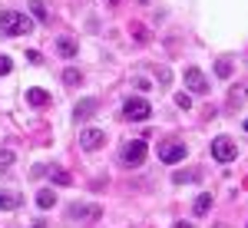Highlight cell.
<instances>
[{"label": "cell", "mask_w": 248, "mask_h": 228, "mask_svg": "<svg viewBox=\"0 0 248 228\" xmlns=\"http://www.w3.org/2000/svg\"><path fill=\"white\" fill-rule=\"evenodd\" d=\"M33 30V20L17 14V10H3L0 14V33H7V37H23V33H30Z\"/></svg>", "instance_id": "6da1fadb"}, {"label": "cell", "mask_w": 248, "mask_h": 228, "mask_svg": "<svg viewBox=\"0 0 248 228\" xmlns=\"http://www.w3.org/2000/svg\"><path fill=\"white\" fill-rule=\"evenodd\" d=\"M172 179H175V182H179V185H182V182H195V179H199V175H195V172H175V175H172Z\"/></svg>", "instance_id": "7402d4cb"}, {"label": "cell", "mask_w": 248, "mask_h": 228, "mask_svg": "<svg viewBox=\"0 0 248 228\" xmlns=\"http://www.w3.org/2000/svg\"><path fill=\"white\" fill-rule=\"evenodd\" d=\"M53 202H57L53 189H40L37 192V205H40V209H53Z\"/></svg>", "instance_id": "5bb4252c"}, {"label": "cell", "mask_w": 248, "mask_h": 228, "mask_svg": "<svg viewBox=\"0 0 248 228\" xmlns=\"http://www.w3.org/2000/svg\"><path fill=\"white\" fill-rule=\"evenodd\" d=\"M209 209H212V195H209V192H202V195H199V198L192 202V212H195V215L202 218V215H209Z\"/></svg>", "instance_id": "4fadbf2b"}, {"label": "cell", "mask_w": 248, "mask_h": 228, "mask_svg": "<svg viewBox=\"0 0 248 228\" xmlns=\"http://www.w3.org/2000/svg\"><path fill=\"white\" fill-rule=\"evenodd\" d=\"M57 50H60V57L73 60V57H77V53H79V43H77V40H70V37H63V40H60V43H57Z\"/></svg>", "instance_id": "7c38bea8"}, {"label": "cell", "mask_w": 248, "mask_h": 228, "mask_svg": "<svg viewBox=\"0 0 248 228\" xmlns=\"http://www.w3.org/2000/svg\"><path fill=\"white\" fill-rule=\"evenodd\" d=\"M123 116H126L129 122H146V119L153 116V106H149L142 96H129V99L123 103Z\"/></svg>", "instance_id": "7a4b0ae2"}, {"label": "cell", "mask_w": 248, "mask_h": 228, "mask_svg": "<svg viewBox=\"0 0 248 228\" xmlns=\"http://www.w3.org/2000/svg\"><path fill=\"white\" fill-rule=\"evenodd\" d=\"M27 103H30V106H37V109H43V106L50 103V93H46V90H40V86H33V90H27Z\"/></svg>", "instance_id": "8fae6325"}, {"label": "cell", "mask_w": 248, "mask_h": 228, "mask_svg": "<svg viewBox=\"0 0 248 228\" xmlns=\"http://www.w3.org/2000/svg\"><path fill=\"white\" fill-rule=\"evenodd\" d=\"M172 228H192V225H189V222H175Z\"/></svg>", "instance_id": "484cf974"}, {"label": "cell", "mask_w": 248, "mask_h": 228, "mask_svg": "<svg viewBox=\"0 0 248 228\" xmlns=\"http://www.w3.org/2000/svg\"><path fill=\"white\" fill-rule=\"evenodd\" d=\"M212 159H218L222 166H229V162L238 159V146L232 142L229 136H215V139H212Z\"/></svg>", "instance_id": "3957f363"}, {"label": "cell", "mask_w": 248, "mask_h": 228, "mask_svg": "<svg viewBox=\"0 0 248 228\" xmlns=\"http://www.w3.org/2000/svg\"><path fill=\"white\" fill-rule=\"evenodd\" d=\"M66 215H70L73 222H99L103 209H99L96 202H77V205H70V209H66Z\"/></svg>", "instance_id": "277c9868"}, {"label": "cell", "mask_w": 248, "mask_h": 228, "mask_svg": "<svg viewBox=\"0 0 248 228\" xmlns=\"http://www.w3.org/2000/svg\"><path fill=\"white\" fill-rule=\"evenodd\" d=\"M129 33H133V40H139V43H149V40H153V33H149L142 23H129Z\"/></svg>", "instance_id": "9a60e30c"}, {"label": "cell", "mask_w": 248, "mask_h": 228, "mask_svg": "<svg viewBox=\"0 0 248 228\" xmlns=\"http://www.w3.org/2000/svg\"><path fill=\"white\" fill-rule=\"evenodd\" d=\"M17 202H20V198L14 195V192H0V209H3V212H14V209H17Z\"/></svg>", "instance_id": "ac0fdd59"}, {"label": "cell", "mask_w": 248, "mask_h": 228, "mask_svg": "<svg viewBox=\"0 0 248 228\" xmlns=\"http://www.w3.org/2000/svg\"><path fill=\"white\" fill-rule=\"evenodd\" d=\"M175 103H179L182 109H189V106H192V96H189V93H182V96H175Z\"/></svg>", "instance_id": "d4e9b609"}, {"label": "cell", "mask_w": 248, "mask_h": 228, "mask_svg": "<svg viewBox=\"0 0 248 228\" xmlns=\"http://www.w3.org/2000/svg\"><path fill=\"white\" fill-rule=\"evenodd\" d=\"M186 142H166L162 149H159V162H166V166H175V162H182L186 159Z\"/></svg>", "instance_id": "8992f818"}, {"label": "cell", "mask_w": 248, "mask_h": 228, "mask_svg": "<svg viewBox=\"0 0 248 228\" xmlns=\"http://www.w3.org/2000/svg\"><path fill=\"white\" fill-rule=\"evenodd\" d=\"M30 14L40 20V23H46L50 20V14H46V7H43V0H30Z\"/></svg>", "instance_id": "e0dca14e"}, {"label": "cell", "mask_w": 248, "mask_h": 228, "mask_svg": "<svg viewBox=\"0 0 248 228\" xmlns=\"http://www.w3.org/2000/svg\"><path fill=\"white\" fill-rule=\"evenodd\" d=\"M0 166H3V169L14 166V152H10V149H0Z\"/></svg>", "instance_id": "603a6c76"}, {"label": "cell", "mask_w": 248, "mask_h": 228, "mask_svg": "<svg viewBox=\"0 0 248 228\" xmlns=\"http://www.w3.org/2000/svg\"><path fill=\"white\" fill-rule=\"evenodd\" d=\"M14 70V63H10V57H0V76H7Z\"/></svg>", "instance_id": "cb8c5ba5"}, {"label": "cell", "mask_w": 248, "mask_h": 228, "mask_svg": "<svg viewBox=\"0 0 248 228\" xmlns=\"http://www.w3.org/2000/svg\"><path fill=\"white\" fill-rule=\"evenodd\" d=\"M186 90H192V93H209V79H205V73L202 70H195V66H189L186 70Z\"/></svg>", "instance_id": "52a82bcc"}, {"label": "cell", "mask_w": 248, "mask_h": 228, "mask_svg": "<svg viewBox=\"0 0 248 228\" xmlns=\"http://www.w3.org/2000/svg\"><path fill=\"white\" fill-rule=\"evenodd\" d=\"M155 83H159V86H169V83H172V73L166 70V66H159V70H155Z\"/></svg>", "instance_id": "44dd1931"}, {"label": "cell", "mask_w": 248, "mask_h": 228, "mask_svg": "<svg viewBox=\"0 0 248 228\" xmlns=\"http://www.w3.org/2000/svg\"><path fill=\"white\" fill-rule=\"evenodd\" d=\"M245 99H248V86H245V83L232 86V93H229V109H238V106H245Z\"/></svg>", "instance_id": "30bf717a"}, {"label": "cell", "mask_w": 248, "mask_h": 228, "mask_svg": "<svg viewBox=\"0 0 248 228\" xmlns=\"http://www.w3.org/2000/svg\"><path fill=\"white\" fill-rule=\"evenodd\" d=\"M79 146H83V149H99V146H106V133H103V129H83V133H79Z\"/></svg>", "instance_id": "ba28073f"}, {"label": "cell", "mask_w": 248, "mask_h": 228, "mask_svg": "<svg viewBox=\"0 0 248 228\" xmlns=\"http://www.w3.org/2000/svg\"><path fill=\"white\" fill-rule=\"evenodd\" d=\"M63 83H66V86H79V83H83V73L70 66V70H63Z\"/></svg>", "instance_id": "d6986e66"}, {"label": "cell", "mask_w": 248, "mask_h": 228, "mask_svg": "<svg viewBox=\"0 0 248 228\" xmlns=\"http://www.w3.org/2000/svg\"><path fill=\"white\" fill-rule=\"evenodd\" d=\"M245 133H248V119H245Z\"/></svg>", "instance_id": "4316f807"}, {"label": "cell", "mask_w": 248, "mask_h": 228, "mask_svg": "<svg viewBox=\"0 0 248 228\" xmlns=\"http://www.w3.org/2000/svg\"><path fill=\"white\" fill-rule=\"evenodd\" d=\"M96 109H99V99H93V96H90V99H83V103L77 106L73 119H77V122H86V119H90V116H93Z\"/></svg>", "instance_id": "9c48e42d"}, {"label": "cell", "mask_w": 248, "mask_h": 228, "mask_svg": "<svg viewBox=\"0 0 248 228\" xmlns=\"http://www.w3.org/2000/svg\"><path fill=\"white\" fill-rule=\"evenodd\" d=\"M50 179H53L57 185H70V182H73V179H70V172L60 169V166H50Z\"/></svg>", "instance_id": "2e32d148"}, {"label": "cell", "mask_w": 248, "mask_h": 228, "mask_svg": "<svg viewBox=\"0 0 248 228\" xmlns=\"http://www.w3.org/2000/svg\"><path fill=\"white\" fill-rule=\"evenodd\" d=\"M33 228H43V225H33Z\"/></svg>", "instance_id": "f1b7e54d"}, {"label": "cell", "mask_w": 248, "mask_h": 228, "mask_svg": "<svg viewBox=\"0 0 248 228\" xmlns=\"http://www.w3.org/2000/svg\"><path fill=\"white\" fill-rule=\"evenodd\" d=\"M109 3H119V0H109Z\"/></svg>", "instance_id": "83f0119b"}, {"label": "cell", "mask_w": 248, "mask_h": 228, "mask_svg": "<svg viewBox=\"0 0 248 228\" xmlns=\"http://www.w3.org/2000/svg\"><path fill=\"white\" fill-rule=\"evenodd\" d=\"M119 159H123V166H142V162H146V142H142V139L126 142V146L119 149Z\"/></svg>", "instance_id": "5b68a950"}, {"label": "cell", "mask_w": 248, "mask_h": 228, "mask_svg": "<svg viewBox=\"0 0 248 228\" xmlns=\"http://www.w3.org/2000/svg\"><path fill=\"white\" fill-rule=\"evenodd\" d=\"M215 76H222V79H229V76H232V60L229 57H222L218 63H215Z\"/></svg>", "instance_id": "ffe728a7"}]
</instances>
